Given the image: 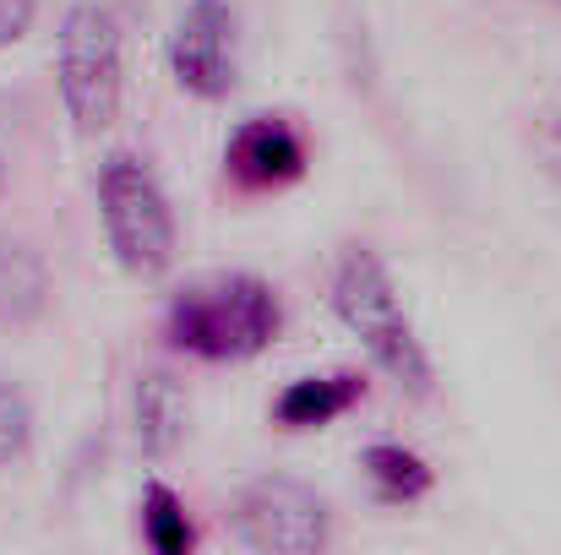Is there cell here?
Returning <instances> with one entry per match:
<instances>
[{"instance_id":"15","label":"cell","mask_w":561,"mask_h":555,"mask_svg":"<svg viewBox=\"0 0 561 555\" xmlns=\"http://www.w3.org/2000/svg\"><path fill=\"white\" fill-rule=\"evenodd\" d=\"M0 185H5V159H0Z\"/></svg>"},{"instance_id":"9","label":"cell","mask_w":561,"mask_h":555,"mask_svg":"<svg viewBox=\"0 0 561 555\" xmlns=\"http://www.w3.org/2000/svg\"><path fill=\"white\" fill-rule=\"evenodd\" d=\"M360 392H366V381H360L355 370L300 375V381H289V386L278 392L273 419H278L284 430H322V425H333L339 414H350V408L360 403Z\"/></svg>"},{"instance_id":"3","label":"cell","mask_w":561,"mask_h":555,"mask_svg":"<svg viewBox=\"0 0 561 555\" xmlns=\"http://www.w3.org/2000/svg\"><path fill=\"white\" fill-rule=\"evenodd\" d=\"M99 212L115 262L131 278H159L175 262V218L170 196L137 153H110L99 164Z\"/></svg>"},{"instance_id":"6","label":"cell","mask_w":561,"mask_h":555,"mask_svg":"<svg viewBox=\"0 0 561 555\" xmlns=\"http://www.w3.org/2000/svg\"><path fill=\"white\" fill-rule=\"evenodd\" d=\"M170 77L191 99H229L234 88V11L224 0H191L170 33Z\"/></svg>"},{"instance_id":"5","label":"cell","mask_w":561,"mask_h":555,"mask_svg":"<svg viewBox=\"0 0 561 555\" xmlns=\"http://www.w3.org/2000/svg\"><path fill=\"white\" fill-rule=\"evenodd\" d=\"M234 540L262 555H317L328 545V507L300 479H251L234 496Z\"/></svg>"},{"instance_id":"10","label":"cell","mask_w":561,"mask_h":555,"mask_svg":"<svg viewBox=\"0 0 561 555\" xmlns=\"http://www.w3.org/2000/svg\"><path fill=\"white\" fill-rule=\"evenodd\" d=\"M49 305V267L33 245L0 234V327H27Z\"/></svg>"},{"instance_id":"7","label":"cell","mask_w":561,"mask_h":555,"mask_svg":"<svg viewBox=\"0 0 561 555\" xmlns=\"http://www.w3.org/2000/svg\"><path fill=\"white\" fill-rule=\"evenodd\" d=\"M229 175L251 190H273V185H289L306 175V142L295 126L262 115V120H245L234 137H229Z\"/></svg>"},{"instance_id":"13","label":"cell","mask_w":561,"mask_h":555,"mask_svg":"<svg viewBox=\"0 0 561 555\" xmlns=\"http://www.w3.org/2000/svg\"><path fill=\"white\" fill-rule=\"evenodd\" d=\"M27 441H33V408L11 381H0V469L16 463L27 452Z\"/></svg>"},{"instance_id":"1","label":"cell","mask_w":561,"mask_h":555,"mask_svg":"<svg viewBox=\"0 0 561 555\" xmlns=\"http://www.w3.org/2000/svg\"><path fill=\"white\" fill-rule=\"evenodd\" d=\"M278 294L251 278V273H224V278H202L170 300L164 333L170 344L191 360H251L278 338Z\"/></svg>"},{"instance_id":"8","label":"cell","mask_w":561,"mask_h":555,"mask_svg":"<svg viewBox=\"0 0 561 555\" xmlns=\"http://www.w3.org/2000/svg\"><path fill=\"white\" fill-rule=\"evenodd\" d=\"M131 430L142 458H170L186 436V392L170 370H142L131 392Z\"/></svg>"},{"instance_id":"2","label":"cell","mask_w":561,"mask_h":555,"mask_svg":"<svg viewBox=\"0 0 561 555\" xmlns=\"http://www.w3.org/2000/svg\"><path fill=\"white\" fill-rule=\"evenodd\" d=\"M333 311L360 338V349L371 355V366L387 381H398L414 397L431 392V360H425V349H420V338H414V327H409V316H403V305L392 294V278L376 262V251L360 245V251H350L339 262V273H333Z\"/></svg>"},{"instance_id":"12","label":"cell","mask_w":561,"mask_h":555,"mask_svg":"<svg viewBox=\"0 0 561 555\" xmlns=\"http://www.w3.org/2000/svg\"><path fill=\"white\" fill-rule=\"evenodd\" d=\"M142 540H148L159 555H186L191 545H196L186 501H181L170 485H159V479L142 490Z\"/></svg>"},{"instance_id":"11","label":"cell","mask_w":561,"mask_h":555,"mask_svg":"<svg viewBox=\"0 0 561 555\" xmlns=\"http://www.w3.org/2000/svg\"><path fill=\"white\" fill-rule=\"evenodd\" d=\"M360 469H366V479H371L376 501H387V507H409V501H420V496L431 490L425 458L409 452V447H398V441H371V447L360 452Z\"/></svg>"},{"instance_id":"4","label":"cell","mask_w":561,"mask_h":555,"mask_svg":"<svg viewBox=\"0 0 561 555\" xmlns=\"http://www.w3.org/2000/svg\"><path fill=\"white\" fill-rule=\"evenodd\" d=\"M60 104L77 120V131H104L121 109V27L110 5L77 0L60 22Z\"/></svg>"},{"instance_id":"14","label":"cell","mask_w":561,"mask_h":555,"mask_svg":"<svg viewBox=\"0 0 561 555\" xmlns=\"http://www.w3.org/2000/svg\"><path fill=\"white\" fill-rule=\"evenodd\" d=\"M38 16V0H0V49H11Z\"/></svg>"}]
</instances>
